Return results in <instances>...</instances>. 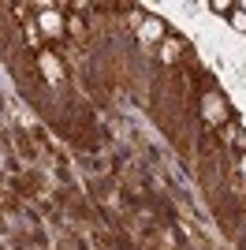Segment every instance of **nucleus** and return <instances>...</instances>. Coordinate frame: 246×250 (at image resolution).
<instances>
[{
  "label": "nucleus",
  "mask_w": 246,
  "mask_h": 250,
  "mask_svg": "<svg viewBox=\"0 0 246 250\" xmlns=\"http://www.w3.org/2000/svg\"><path fill=\"white\" fill-rule=\"evenodd\" d=\"M239 11H243V15H246V4H243V8H239Z\"/></svg>",
  "instance_id": "nucleus-6"
},
{
  "label": "nucleus",
  "mask_w": 246,
  "mask_h": 250,
  "mask_svg": "<svg viewBox=\"0 0 246 250\" xmlns=\"http://www.w3.org/2000/svg\"><path fill=\"white\" fill-rule=\"evenodd\" d=\"M41 26H45V34H56L60 30V15H56V11H45V15H41Z\"/></svg>",
  "instance_id": "nucleus-3"
},
{
  "label": "nucleus",
  "mask_w": 246,
  "mask_h": 250,
  "mask_svg": "<svg viewBox=\"0 0 246 250\" xmlns=\"http://www.w3.org/2000/svg\"><path fill=\"white\" fill-rule=\"evenodd\" d=\"M157 38H161V22H157V19H145L142 22V42H157Z\"/></svg>",
  "instance_id": "nucleus-1"
},
{
  "label": "nucleus",
  "mask_w": 246,
  "mask_h": 250,
  "mask_svg": "<svg viewBox=\"0 0 246 250\" xmlns=\"http://www.w3.org/2000/svg\"><path fill=\"white\" fill-rule=\"evenodd\" d=\"M231 26H235V30H246V15H243V11H235V15H231Z\"/></svg>",
  "instance_id": "nucleus-5"
},
{
  "label": "nucleus",
  "mask_w": 246,
  "mask_h": 250,
  "mask_svg": "<svg viewBox=\"0 0 246 250\" xmlns=\"http://www.w3.org/2000/svg\"><path fill=\"white\" fill-rule=\"evenodd\" d=\"M220 97H209V101H205V120H220V116H224V108H220Z\"/></svg>",
  "instance_id": "nucleus-2"
},
{
  "label": "nucleus",
  "mask_w": 246,
  "mask_h": 250,
  "mask_svg": "<svg viewBox=\"0 0 246 250\" xmlns=\"http://www.w3.org/2000/svg\"><path fill=\"white\" fill-rule=\"evenodd\" d=\"M41 67L49 71V79H56V75H60V67H56V60H52V56H45V60H41Z\"/></svg>",
  "instance_id": "nucleus-4"
}]
</instances>
